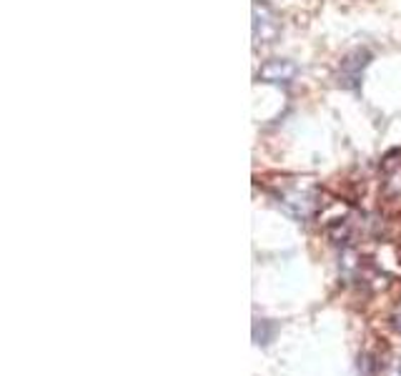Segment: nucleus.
<instances>
[{"label":"nucleus","mask_w":401,"mask_h":376,"mask_svg":"<svg viewBox=\"0 0 401 376\" xmlns=\"http://www.w3.org/2000/svg\"><path fill=\"white\" fill-rule=\"evenodd\" d=\"M278 36V21L268 6L263 3H253V41L256 46H263V43H271L273 38Z\"/></svg>","instance_id":"1"},{"label":"nucleus","mask_w":401,"mask_h":376,"mask_svg":"<svg viewBox=\"0 0 401 376\" xmlns=\"http://www.w3.org/2000/svg\"><path fill=\"white\" fill-rule=\"evenodd\" d=\"M258 78L263 83H291L296 78V66L291 61H268L261 66L258 71Z\"/></svg>","instance_id":"2"},{"label":"nucleus","mask_w":401,"mask_h":376,"mask_svg":"<svg viewBox=\"0 0 401 376\" xmlns=\"http://www.w3.org/2000/svg\"><path fill=\"white\" fill-rule=\"evenodd\" d=\"M366 58H369V53L356 51L354 56H349L344 63H341L339 81L344 83V86H351V83L359 81V78H361V71H364V66H366Z\"/></svg>","instance_id":"3"}]
</instances>
